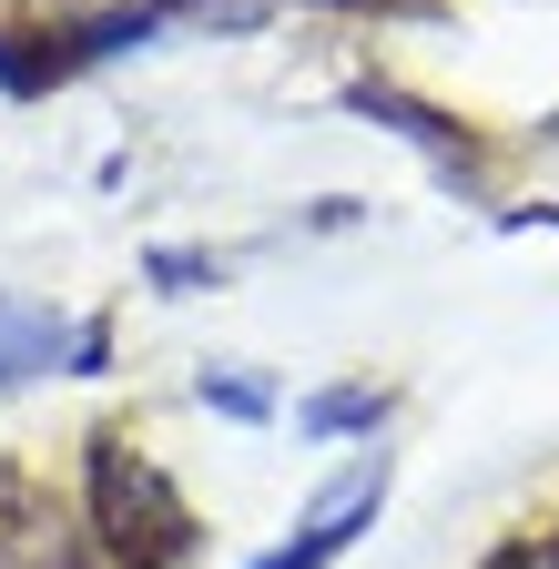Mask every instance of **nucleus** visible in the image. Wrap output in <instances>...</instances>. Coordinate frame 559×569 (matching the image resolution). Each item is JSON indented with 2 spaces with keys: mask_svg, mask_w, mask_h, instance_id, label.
<instances>
[{
  "mask_svg": "<svg viewBox=\"0 0 559 569\" xmlns=\"http://www.w3.org/2000/svg\"><path fill=\"white\" fill-rule=\"evenodd\" d=\"M92 549L122 559V569H173V559L193 549L183 488L132 448V438H102V448H92Z\"/></svg>",
  "mask_w": 559,
  "mask_h": 569,
  "instance_id": "f257e3e1",
  "label": "nucleus"
},
{
  "mask_svg": "<svg viewBox=\"0 0 559 569\" xmlns=\"http://www.w3.org/2000/svg\"><path fill=\"white\" fill-rule=\"evenodd\" d=\"M367 519H377V468H367V478H346V488H326V498H316V519H306L286 549H274V559H254V569H326Z\"/></svg>",
  "mask_w": 559,
  "mask_h": 569,
  "instance_id": "f03ea898",
  "label": "nucleus"
},
{
  "mask_svg": "<svg viewBox=\"0 0 559 569\" xmlns=\"http://www.w3.org/2000/svg\"><path fill=\"white\" fill-rule=\"evenodd\" d=\"M51 346H92V336H82V326H51V316H31V306H0V387L31 377V367H51Z\"/></svg>",
  "mask_w": 559,
  "mask_h": 569,
  "instance_id": "7ed1b4c3",
  "label": "nucleus"
},
{
  "mask_svg": "<svg viewBox=\"0 0 559 569\" xmlns=\"http://www.w3.org/2000/svg\"><path fill=\"white\" fill-rule=\"evenodd\" d=\"M41 519H51V498L31 488V468L0 458V569H21V559L41 549Z\"/></svg>",
  "mask_w": 559,
  "mask_h": 569,
  "instance_id": "20e7f679",
  "label": "nucleus"
},
{
  "mask_svg": "<svg viewBox=\"0 0 559 569\" xmlns=\"http://www.w3.org/2000/svg\"><path fill=\"white\" fill-rule=\"evenodd\" d=\"M488 569H559V529H539V539H509Z\"/></svg>",
  "mask_w": 559,
  "mask_h": 569,
  "instance_id": "39448f33",
  "label": "nucleus"
},
{
  "mask_svg": "<svg viewBox=\"0 0 559 569\" xmlns=\"http://www.w3.org/2000/svg\"><path fill=\"white\" fill-rule=\"evenodd\" d=\"M41 569H122V559H102V549H72V559H41Z\"/></svg>",
  "mask_w": 559,
  "mask_h": 569,
  "instance_id": "423d86ee",
  "label": "nucleus"
}]
</instances>
